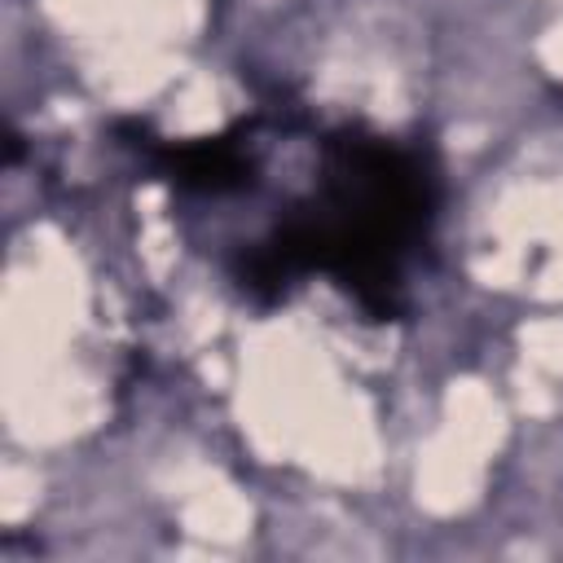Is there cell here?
I'll return each mask as SVG.
<instances>
[{
    "instance_id": "obj_1",
    "label": "cell",
    "mask_w": 563,
    "mask_h": 563,
    "mask_svg": "<svg viewBox=\"0 0 563 563\" xmlns=\"http://www.w3.org/2000/svg\"><path fill=\"white\" fill-rule=\"evenodd\" d=\"M167 172L176 185L185 189H202V194H220V189H238L251 180V163L242 158L238 145L211 136V141H189L167 150Z\"/></svg>"
}]
</instances>
